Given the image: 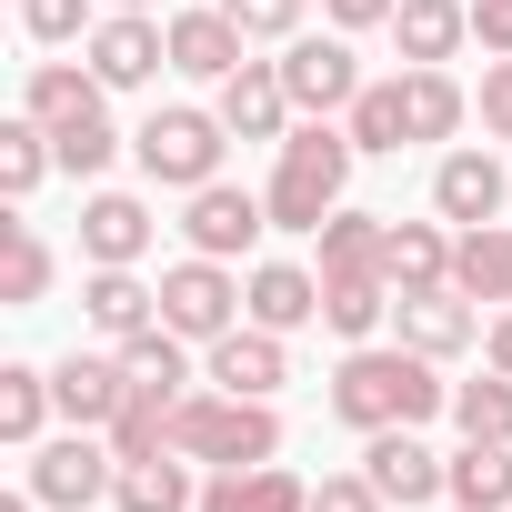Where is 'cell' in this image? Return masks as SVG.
I'll return each instance as SVG.
<instances>
[{
	"instance_id": "1",
	"label": "cell",
	"mask_w": 512,
	"mask_h": 512,
	"mask_svg": "<svg viewBox=\"0 0 512 512\" xmlns=\"http://www.w3.org/2000/svg\"><path fill=\"white\" fill-rule=\"evenodd\" d=\"M432 412H452V382H442L432 352H412V342H352L342 352V372H332V422L342 432H392V422L422 432Z\"/></svg>"
},
{
	"instance_id": "2",
	"label": "cell",
	"mask_w": 512,
	"mask_h": 512,
	"mask_svg": "<svg viewBox=\"0 0 512 512\" xmlns=\"http://www.w3.org/2000/svg\"><path fill=\"white\" fill-rule=\"evenodd\" d=\"M352 161H362V141L342 121H292V141H272V181H262L272 231H322L352 201Z\"/></svg>"
},
{
	"instance_id": "3",
	"label": "cell",
	"mask_w": 512,
	"mask_h": 512,
	"mask_svg": "<svg viewBox=\"0 0 512 512\" xmlns=\"http://www.w3.org/2000/svg\"><path fill=\"white\" fill-rule=\"evenodd\" d=\"M171 452L211 462V472H241V462H282V412L251 402V392H181L171 402Z\"/></svg>"
},
{
	"instance_id": "4",
	"label": "cell",
	"mask_w": 512,
	"mask_h": 512,
	"mask_svg": "<svg viewBox=\"0 0 512 512\" xmlns=\"http://www.w3.org/2000/svg\"><path fill=\"white\" fill-rule=\"evenodd\" d=\"M221 151H231V121L201 111V101H161V111L131 131V161H141L151 191H201V181H221Z\"/></svg>"
},
{
	"instance_id": "5",
	"label": "cell",
	"mask_w": 512,
	"mask_h": 512,
	"mask_svg": "<svg viewBox=\"0 0 512 512\" xmlns=\"http://www.w3.org/2000/svg\"><path fill=\"white\" fill-rule=\"evenodd\" d=\"M31 492H41V512H91V502H111V482H121V452H111V432H51V442H31V472H21Z\"/></svg>"
},
{
	"instance_id": "6",
	"label": "cell",
	"mask_w": 512,
	"mask_h": 512,
	"mask_svg": "<svg viewBox=\"0 0 512 512\" xmlns=\"http://www.w3.org/2000/svg\"><path fill=\"white\" fill-rule=\"evenodd\" d=\"M282 91H292L302 121H342V111L362 101V51H352V31H292V41H282Z\"/></svg>"
},
{
	"instance_id": "7",
	"label": "cell",
	"mask_w": 512,
	"mask_h": 512,
	"mask_svg": "<svg viewBox=\"0 0 512 512\" xmlns=\"http://www.w3.org/2000/svg\"><path fill=\"white\" fill-rule=\"evenodd\" d=\"M161 322L181 332V342H221L231 322H241V272L231 262H211V251H181V262L161 272Z\"/></svg>"
},
{
	"instance_id": "8",
	"label": "cell",
	"mask_w": 512,
	"mask_h": 512,
	"mask_svg": "<svg viewBox=\"0 0 512 512\" xmlns=\"http://www.w3.org/2000/svg\"><path fill=\"white\" fill-rule=\"evenodd\" d=\"M262 231H272V201H262V191H241V181L181 191V241L211 251V262H251V251H262Z\"/></svg>"
},
{
	"instance_id": "9",
	"label": "cell",
	"mask_w": 512,
	"mask_h": 512,
	"mask_svg": "<svg viewBox=\"0 0 512 512\" xmlns=\"http://www.w3.org/2000/svg\"><path fill=\"white\" fill-rule=\"evenodd\" d=\"M81 51H91L101 91H151V81L171 71V21H151V11H101V31H91Z\"/></svg>"
},
{
	"instance_id": "10",
	"label": "cell",
	"mask_w": 512,
	"mask_h": 512,
	"mask_svg": "<svg viewBox=\"0 0 512 512\" xmlns=\"http://www.w3.org/2000/svg\"><path fill=\"white\" fill-rule=\"evenodd\" d=\"M362 472L382 482V502H392V512H422V502H442L452 452H432L412 422H392V432H362Z\"/></svg>"
},
{
	"instance_id": "11",
	"label": "cell",
	"mask_w": 512,
	"mask_h": 512,
	"mask_svg": "<svg viewBox=\"0 0 512 512\" xmlns=\"http://www.w3.org/2000/svg\"><path fill=\"white\" fill-rule=\"evenodd\" d=\"M392 342H412V352L452 362V352H472V342H482V312H472V292H462V282H432V292H392Z\"/></svg>"
},
{
	"instance_id": "12",
	"label": "cell",
	"mask_w": 512,
	"mask_h": 512,
	"mask_svg": "<svg viewBox=\"0 0 512 512\" xmlns=\"http://www.w3.org/2000/svg\"><path fill=\"white\" fill-rule=\"evenodd\" d=\"M502 201H512V171L492 161V151H442L432 161V211L452 221V231H482V221H502Z\"/></svg>"
},
{
	"instance_id": "13",
	"label": "cell",
	"mask_w": 512,
	"mask_h": 512,
	"mask_svg": "<svg viewBox=\"0 0 512 512\" xmlns=\"http://www.w3.org/2000/svg\"><path fill=\"white\" fill-rule=\"evenodd\" d=\"M151 201L141 191H91L81 201V262L91 272H141V251H151Z\"/></svg>"
},
{
	"instance_id": "14",
	"label": "cell",
	"mask_w": 512,
	"mask_h": 512,
	"mask_svg": "<svg viewBox=\"0 0 512 512\" xmlns=\"http://www.w3.org/2000/svg\"><path fill=\"white\" fill-rule=\"evenodd\" d=\"M241 61H251V41H241V21L221 11V0H191V11H171V71H181V81H211V91H221Z\"/></svg>"
},
{
	"instance_id": "15",
	"label": "cell",
	"mask_w": 512,
	"mask_h": 512,
	"mask_svg": "<svg viewBox=\"0 0 512 512\" xmlns=\"http://www.w3.org/2000/svg\"><path fill=\"white\" fill-rule=\"evenodd\" d=\"M201 382H221V392H251V402H272V392L292 382V352H282V332H262V322H231V332L201 352Z\"/></svg>"
},
{
	"instance_id": "16",
	"label": "cell",
	"mask_w": 512,
	"mask_h": 512,
	"mask_svg": "<svg viewBox=\"0 0 512 512\" xmlns=\"http://www.w3.org/2000/svg\"><path fill=\"white\" fill-rule=\"evenodd\" d=\"M241 322H262V332H302V322H322V272L312 262H251L241 272Z\"/></svg>"
},
{
	"instance_id": "17",
	"label": "cell",
	"mask_w": 512,
	"mask_h": 512,
	"mask_svg": "<svg viewBox=\"0 0 512 512\" xmlns=\"http://www.w3.org/2000/svg\"><path fill=\"white\" fill-rule=\"evenodd\" d=\"M51 402H61V422H81V432H111V412L131 402V372H121V352H61V362H51Z\"/></svg>"
},
{
	"instance_id": "18",
	"label": "cell",
	"mask_w": 512,
	"mask_h": 512,
	"mask_svg": "<svg viewBox=\"0 0 512 512\" xmlns=\"http://www.w3.org/2000/svg\"><path fill=\"white\" fill-rule=\"evenodd\" d=\"M221 121H231V141H292V91H282V61H241L231 81H221V101H211Z\"/></svg>"
},
{
	"instance_id": "19",
	"label": "cell",
	"mask_w": 512,
	"mask_h": 512,
	"mask_svg": "<svg viewBox=\"0 0 512 512\" xmlns=\"http://www.w3.org/2000/svg\"><path fill=\"white\" fill-rule=\"evenodd\" d=\"M21 111H31L41 131H71V121L111 111V91H101V71H91V61H31V81H21Z\"/></svg>"
},
{
	"instance_id": "20",
	"label": "cell",
	"mask_w": 512,
	"mask_h": 512,
	"mask_svg": "<svg viewBox=\"0 0 512 512\" xmlns=\"http://www.w3.org/2000/svg\"><path fill=\"white\" fill-rule=\"evenodd\" d=\"M201 512H312V482L282 472V462H241V472L201 482Z\"/></svg>"
},
{
	"instance_id": "21",
	"label": "cell",
	"mask_w": 512,
	"mask_h": 512,
	"mask_svg": "<svg viewBox=\"0 0 512 512\" xmlns=\"http://www.w3.org/2000/svg\"><path fill=\"white\" fill-rule=\"evenodd\" d=\"M81 322H91L101 342H131V332L161 322V282H141V272H91V282H81Z\"/></svg>"
},
{
	"instance_id": "22",
	"label": "cell",
	"mask_w": 512,
	"mask_h": 512,
	"mask_svg": "<svg viewBox=\"0 0 512 512\" xmlns=\"http://www.w3.org/2000/svg\"><path fill=\"white\" fill-rule=\"evenodd\" d=\"M111 502H121V512H201V482H191V452H141V462H121Z\"/></svg>"
},
{
	"instance_id": "23",
	"label": "cell",
	"mask_w": 512,
	"mask_h": 512,
	"mask_svg": "<svg viewBox=\"0 0 512 512\" xmlns=\"http://www.w3.org/2000/svg\"><path fill=\"white\" fill-rule=\"evenodd\" d=\"M452 221H392V241H382V272H392V292H432V282H452Z\"/></svg>"
},
{
	"instance_id": "24",
	"label": "cell",
	"mask_w": 512,
	"mask_h": 512,
	"mask_svg": "<svg viewBox=\"0 0 512 512\" xmlns=\"http://www.w3.org/2000/svg\"><path fill=\"white\" fill-rule=\"evenodd\" d=\"M392 41H402V71H412V61H442V71H452V51L472 41V0H402V11H392Z\"/></svg>"
},
{
	"instance_id": "25",
	"label": "cell",
	"mask_w": 512,
	"mask_h": 512,
	"mask_svg": "<svg viewBox=\"0 0 512 512\" xmlns=\"http://www.w3.org/2000/svg\"><path fill=\"white\" fill-rule=\"evenodd\" d=\"M402 111H412V141H452V131L472 121V91H462L442 61H412V71H402Z\"/></svg>"
},
{
	"instance_id": "26",
	"label": "cell",
	"mask_w": 512,
	"mask_h": 512,
	"mask_svg": "<svg viewBox=\"0 0 512 512\" xmlns=\"http://www.w3.org/2000/svg\"><path fill=\"white\" fill-rule=\"evenodd\" d=\"M442 502L452 512H512V442H462Z\"/></svg>"
},
{
	"instance_id": "27",
	"label": "cell",
	"mask_w": 512,
	"mask_h": 512,
	"mask_svg": "<svg viewBox=\"0 0 512 512\" xmlns=\"http://www.w3.org/2000/svg\"><path fill=\"white\" fill-rule=\"evenodd\" d=\"M51 372L41 362H0V442L11 452H31V442H51Z\"/></svg>"
},
{
	"instance_id": "28",
	"label": "cell",
	"mask_w": 512,
	"mask_h": 512,
	"mask_svg": "<svg viewBox=\"0 0 512 512\" xmlns=\"http://www.w3.org/2000/svg\"><path fill=\"white\" fill-rule=\"evenodd\" d=\"M312 241H322V282H342V272H382V241H392V221L342 201V211H332ZM382 282H392V272H382Z\"/></svg>"
},
{
	"instance_id": "29",
	"label": "cell",
	"mask_w": 512,
	"mask_h": 512,
	"mask_svg": "<svg viewBox=\"0 0 512 512\" xmlns=\"http://www.w3.org/2000/svg\"><path fill=\"white\" fill-rule=\"evenodd\" d=\"M452 282L472 292V302H512V221H482V231H462L452 241Z\"/></svg>"
},
{
	"instance_id": "30",
	"label": "cell",
	"mask_w": 512,
	"mask_h": 512,
	"mask_svg": "<svg viewBox=\"0 0 512 512\" xmlns=\"http://www.w3.org/2000/svg\"><path fill=\"white\" fill-rule=\"evenodd\" d=\"M342 131L362 141V161H392V151L412 141V111H402V71H392V81H362V101L342 111Z\"/></svg>"
},
{
	"instance_id": "31",
	"label": "cell",
	"mask_w": 512,
	"mask_h": 512,
	"mask_svg": "<svg viewBox=\"0 0 512 512\" xmlns=\"http://www.w3.org/2000/svg\"><path fill=\"white\" fill-rule=\"evenodd\" d=\"M322 322H332L342 342H382V322H392V282H382V272H342V282H322Z\"/></svg>"
},
{
	"instance_id": "32",
	"label": "cell",
	"mask_w": 512,
	"mask_h": 512,
	"mask_svg": "<svg viewBox=\"0 0 512 512\" xmlns=\"http://www.w3.org/2000/svg\"><path fill=\"white\" fill-rule=\"evenodd\" d=\"M51 241L31 231V221H0V302H11V312H31L41 292H51Z\"/></svg>"
},
{
	"instance_id": "33",
	"label": "cell",
	"mask_w": 512,
	"mask_h": 512,
	"mask_svg": "<svg viewBox=\"0 0 512 512\" xmlns=\"http://www.w3.org/2000/svg\"><path fill=\"white\" fill-rule=\"evenodd\" d=\"M61 171V151H51V131L21 111V121H0V191H11V201H31L41 181Z\"/></svg>"
},
{
	"instance_id": "34",
	"label": "cell",
	"mask_w": 512,
	"mask_h": 512,
	"mask_svg": "<svg viewBox=\"0 0 512 512\" xmlns=\"http://www.w3.org/2000/svg\"><path fill=\"white\" fill-rule=\"evenodd\" d=\"M452 432H462V442H512V372L452 382Z\"/></svg>"
},
{
	"instance_id": "35",
	"label": "cell",
	"mask_w": 512,
	"mask_h": 512,
	"mask_svg": "<svg viewBox=\"0 0 512 512\" xmlns=\"http://www.w3.org/2000/svg\"><path fill=\"white\" fill-rule=\"evenodd\" d=\"M111 452H121V462L171 452V392H141V382H131V402L111 412Z\"/></svg>"
},
{
	"instance_id": "36",
	"label": "cell",
	"mask_w": 512,
	"mask_h": 512,
	"mask_svg": "<svg viewBox=\"0 0 512 512\" xmlns=\"http://www.w3.org/2000/svg\"><path fill=\"white\" fill-rule=\"evenodd\" d=\"M51 151H61V171H71V181H101V171L121 161V131H111V111H91V121L51 131Z\"/></svg>"
},
{
	"instance_id": "37",
	"label": "cell",
	"mask_w": 512,
	"mask_h": 512,
	"mask_svg": "<svg viewBox=\"0 0 512 512\" xmlns=\"http://www.w3.org/2000/svg\"><path fill=\"white\" fill-rule=\"evenodd\" d=\"M21 31H31L41 51H71V41L101 31V0H21Z\"/></svg>"
},
{
	"instance_id": "38",
	"label": "cell",
	"mask_w": 512,
	"mask_h": 512,
	"mask_svg": "<svg viewBox=\"0 0 512 512\" xmlns=\"http://www.w3.org/2000/svg\"><path fill=\"white\" fill-rule=\"evenodd\" d=\"M221 11L241 21V41H251V51H262V41H292V31H302V0H221Z\"/></svg>"
},
{
	"instance_id": "39",
	"label": "cell",
	"mask_w": 512,
	"mask_h": 512,
	"mask_svg": "<svg viewBox=\"0 0 512 512\" xmlns=\"http://www.w3.org/2000/svg\"><path fill=\"white\" fill-rule=\"evenodd\" d=\"M312 512H392V502H382L372 472H322V482H312Z\"/></svg>"
},
{
	"instance_id": "40",
	"label": "cell",
	"mask_w": 512,
	"mask_h": 512,
	"mask_svg": "<svg viewBox=\"0 0 512 512\" xmlns=\"http://www.w3.org/2000/svg\"><path fill=\"white\" fill-rule=\"evenodd\" d=\"M472 41L482 61H512V0H472Z\"/></svg>"
},
{
	"instance_id": "41",
	"label": "cell",
	"mask_w": 512,
	"mask_h": 512,
	"mask_svg": "<svg viewBox=\"0 0 512 512\" xmlns=\"http://www.w3.org/2000/svg\"><path fill=\"white\" fill-rule=\"evenodd\" d=\"M482 131H492V141H512V61H492V71H482Z\"/></svg>"
},
{
	"instance_id": "42",
	"label": "cell",
	"mask_w": 512,
	"mask_h": 512,
	"mask_svg": "<svg viewBox=\"0 0 512 512\" xmlns=\"http://www.w3.org/2000/svg\"><path fill=\"white\" fill-rule=\"evenodd\" d=\"M322 11H332V31H392L402 0H322Z\"/></svg>"
},
{
	"instance_id": "43",
	"label": "cell",
	"mask_w": 512,
	"mask_h": 512,
	"mask_svg": "<svg viewBox=\"0 0 512 512\" xmlns=\"http://www.w3.org/2000/svg\"><path fill=\"white\" fill-rule=\"evenodd\" d=\"M482 362H492V372H512V302L482 322Z\"/></svg>"
},
{
	"instance_id": "44",
	"label": "cell",
	"mask_w": 512,
	"mask_h": 512,
	"mask_svg": "<svg viewBox=\"0 0 512 512\" xmlns=\"http://www.w3.org/2000/svg\"><path fill=\"white\" fill-rule=\"evenodd\" d=\"M101 11H151V0H101Z\"/></svg>"
}]
</instances>
